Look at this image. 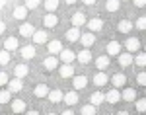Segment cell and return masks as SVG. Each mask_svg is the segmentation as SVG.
I'll list each match as a JSON object with an SVG mask.
<instances>
[{"mask_svg":"<svg viewBox=\"0 0 146 115\" xmlns=\"http://www.w3.org/2000/svg\"><path fill=\"white\" fill-rule=\"evenodd\" d=\"M47 98H49V102H51V104H60V102L64 100V94L60 92V90H51Z\"/></svg>","mask_w":146,"mask_h":115,"instance_id":"d4e9b609","label":"cell"},{"mask_svg":"<svg viewBox=\"0 0 146 115\" xmlns=\"http://www.w3.org/2000/svg\"><path fill=\"white\" fill-rule=\"evenodd\" d=\"M49 92H51V90H49L47 84H37V86L33 88V96H35V98H47Z\"/></svg>","mask_w":146,"mask_h":115,"instance_id":"44dd1931","label":"cell"},{"mask_svg":"<svg viewBox=\"0 0 146 115\" xmlns=\"http://www.w3.org/2000/svg\"><path fill=\"white\" fill-rule=\"evenodd\" d=\"M117 60H119V64L125 68V66H131V64L135 62V57H133L131 53H121V55L117 57Z\"/></svg>","mask_w":146,"mask_h":115,"instance_id":"ac0fdd59","label":"cell"},{"mask_svg":"<svg viewBox=\"0 0 146 115\" xmlns=\"http://www.w3.org/2000/svg\"><path fill=\"white\" fill-rule=\"evenodd\" d=\"M121 98L125 102H136V90L135 88H125L121 92Z\"/></svg>","mask_w":146,"mask_h":115,"instance_id":"83f0119b","label":"cell"},{"mask_svg":"<svg viewBox=\"0 0 146 115\" xmlns=\"http://www.w3.org/2000/svg\"><path fill=\"white\" fill-rule=\"evenodd\" d=\"M88 29H90L92 33H96V31H101V27H103V20L101 18H92V20H88Z\"/></svg>","mask_w":146,"mask_h":115,"instance_id":"4fadbf2b","label":"cell"},{"mask_svg":"<svg viewBox=\"0 0 146 115\" xmlns=\"http://www.w3.org/2000/svg\"><path fill=\"white\" fill-rule=\"evenodd\" d=\"M135 64L136 66H146V53H136L135 55Z\"/></svg>","mask_w":146,"mask_h":115,"instance_id":"d590c367","label":"cell"},{"mask_svg":"<svg viewBox=\"0 0 146 115\" xmlns=\"http://www.w3.org/2000/svg\"><path fill=\"white\" fill-rule=\"evenodd\" d=\"M18 47H20V41H18V37H12V35H10V37H6V39H4V49H6L8 53L16 51Z\"/></svg>","mask_w":146,"mask_h":115,"instance_id":"2e32d148","label":"cell"},{"mask_svg":"<svg viewBox=\"0 0 146 115\" xmlns=\"http://www.w3.org/2000/svg\"><path fill=\"white\" fill-rule=\"evenodd\" d=\"M62 102H64L66 105H70V107H72V105H76V104H78V92H76V90H70V92H66V94H64V100H62Z\"/></svg>","mask_w":146,"mask_h":115,"instance_id":"d6986e66","label":"cell"},{"mask_svg":"<svg viewBox=\"0 0 146 115\" xmlns=\"http://www.w3.org/2000/svg\"><path fill=\"white\" fill-rule=\"evenodd\" d=\"M111 84L119 90V88H123L125 84H127V76H125L123 72H117V74H113V76H111Z\"/></svg>","mask_w":146,"mask_h":115,"instance_id":"e0dca14e","label":"cell"},{"mask_svg":"<svg viewBox=\"0 0 146 115\" xmlns=\"http://www.w3.org/2000/svg\"><path fill=\"white\" fill-rule=\"evenodd\" d=\"M82 2H84L86 6H94V4H96V0H82Z\"/></svg>","mask_w":146,"mask_h":115,"instance_id":"bcb514c9","label":"cell"},{"mask_svg":"<svg viewBox=\"0 0 146 115\" xmlns=\"http://www.w3.org/2000/svg\"><path fill=\"white\" fill-rule=\"evenodd\" d=\"M4 6H6V0H0V10H2Z\"/></svg>","mask_w":146,"mask_h":115,"instance_id":"681fc988","label":"cell"},{"mask_svg":"<svg viewBox=\"0 0 146 115\" xmlns=\"http://www.w3.org/2000/svg\"><path fill=\"white\" fill-rule=\"evenodd\" d=\"M27 72H29V66H27V64H18V66L14 68V76H16V78H25Z\"/></svg>","mask_w":146,"mask_h":115,"instance_id":"1f68e13d","label":"cell"},{"mask_svg":"<svg viewBox=\"0 0 146 115\" xmlns=\"http://www.w3.org/2000/svg\"><path fill=\"white\" fill-rule=\"evenodd\" d=\"M133 27H135V23H131V20H121L117 23V31L119 33H131Z\"/></svg>","mask_w":146,"mask_h":115,"instance_id":"7402d4cb","label":"cell"},{"mask_svg":"<svg viewBox=\"0 0 146 115\" xmlns=\"http://www.w3.org/2000/svg\"><path fill=\"white\" fill-rule=\"evenodd\" d=\"M47 115H55V113H53V111H51V113H47Z\"/></svg>","mask_w":146,"mask_h":115,"instance_id":"f5cc1de1","label":"cell"},{"mask_svg":"<svg viewBox=\"0 0 146 115\" xmlns=\"http://www.w3.org/2000/svg\"><path fill=\"white\" fill-rule=\"evenodd\" d=\"M8 62H10V53L4 49V51H0V64H2V66H6Z\"/></svg>","mask_w":146,"mask_h":115,"instance_id":"f35d334b","label":"cell"},{"mask_svg":"<svg viewBox=\"0 0 146 115\" xmlns=\"http://www.w3.org/2000/svg\"><path fill=\"white\" fill-rule=\"evenodd\" d=\"M43 68L49 70V72H53V70L58 68V58L55 57V55H51V57H47L45 60H43Z\"/></svg>","mask_w":146,"mask_h":115,"instance_id":"30bf717a","label":"cell"},{"mask_svg":"<svg viewBox=\"0 0 146 115\" xmlns=\"http://www.w3.org/2000/svg\"><path fill=\"white\" fill-rule=\"evenodd\" d=\"M8 82H10L8 74H6L4 70H0V86H8Z\"/></svg>","mask_w":146,"mask_h":115,"instance_id":"7bdbcfd3","label":"cell"},{"mask_svg":"<svg viewBox=\"0 0 146 115\" xmlns=\"http://www.w3.org/2000/svg\"><path fill=\"white\" fill-rule=\"evenodd\" d=\"M121 8V0H107L105 2V10L107 12H117Z\"/></svg>","mask_w":146,"mask_h":115,"instance_id":"836d02e7","label":"cell"},{"mask_svg":"<svg viewBox=\"0 0 146 115\" xmlns=\"http://www.w3.org/2000/svg\"><path fill=\"white\" fill-rule=\"evenodd\" d=\"M140 39H136V37H129L127 41H125V49H127V53H131V55H136L138 51H140Z\"/></svg>","mask_w":146,"mask_h":115,"instance_id":"6da1fadb","label":"cell"},{"mask_svg":"<svg viewBox=\"0 0 146 115\" xmlns=\"http://www.w3.org/2000/svg\"><path fill=\"white\" fill-rule=\"evenodd\" d=\"M43 23H45L47 29H53V27H56V25H58V16H56V14H45Z\"/></svg>","mask_w":146,"mask_h":115,"instance_id":"5bb4252c","label":"cell"},{"mask_svg":"<svg viewBox=\"0 0 146 115\" xmlns=\"http://www.w3.org/2000/svg\"><path fill=\"white\" fill-rule=\"evenodd\" d=\"M80 41H82V45H84V49H90L94 43H96V35L92 33V31H88V33H84L82 37H80Z\"/></svg>","mask_w":146,"mask_h":115,"instance_id":"603a6c76","label":"cell"},{"mask_svg":"<svg viewBox=\"0 0 146 115\" xmlns=\"http://www.w3.org/2000/svg\"><path fill=\"white\" fill-rule=\"evenodd\" d=\"M135 27H136V29H142V31H144V29H146V16H140V18L136 20V22H135Z\"/></svg>","mask_w":146,"mask_h":115,"instance_id":"ab89813d","label":"cell"},{"mask_svg":"<svg viewBox=\"0 0 146 115\" xmlns=\"http://www.w3.org/2000/svg\"><path fill=\"white\" fill-rule=\"evenodd\" d=\"M144 98H146V88H144Z\"/></svg>","mask_w":146,"mask_h":115,"instance_id":"db71d44e","label":"cell"},{"mask_svg":"<svg viewBox=\"0 0 146 115\" xmlns=\"http://www.w3.org/2000/svg\"><path fill=\"white\" fill-rule=\"evenodd\" d=\"M12 102V92L8 88H4V90H0V104H8Z\"/></svg>","mask_w":146,"mask_h":115,"instance_id":"e575fe53","label":"cell"},{"mask_svg":"<svg viewBox=\"0 0 146 115\" xmlns=\"http://www.w3.org/2000/svg\"><path fill=\"white\" fill-rule=\"evenodd\" d=\"M76 58H78L82 64H88V62H92V51L90 49H82L78 55H76Z\"/></svg>","mask_w":146,"mask_h":115,"instance_id":"4316f807","label":"cell"},{"mask_svg":"<svg viewBox=\"0 0 146 115\" xmlns=\"http://www.w3.org/2000/svg\"><path fill=\"white\" fill-rule=\"evenodd\" d=\"M31 41H33V43H37V45H43V43L47 45V43H49V35H47L45 29H39V31H35V33H33Z\"/></svg>","mask_w":146,"mask_h":115,"instance_id":"ba28073f","label":"cell"},{"mask_svg":"<svg viewBox=\"0 0 146 115\" xmlns=\"http://www.w3.org/2000/svg\"><path fill=\"white\" fill-rule=\"evenodd\" d=\"M60 115H74V111H72V109H66V111H62Z\"/></svg>","mask_w":146,"mask_h":115,"instance_id":"c3c4849f","label":"cell"},{"mask_svg":"<svg viewBox=\"0 0 146 115\" xmlns=\"http://www.w3.org/2000/svg\"><path fill=\"white\" fill-rule=\"evenodd\" d=\"M62 49H64V47H62V43H60L58 39H51V41L47 43V51H49L51 55H60Z\"/></svg>","mask_w":146,"mask_h":115,"instance_id":"8992f818","label":"cell"},{"mask_svg":"<svg viewBox=\"0 0 146 115\" xmlns=\"http://www.w3.org/2000/svg\"><path fill=\"white\" fill-rule=\"evenodd\" d=\"M64 2H66V4H76L78 0H64Z\"/></svg>","mask_w":146,"mask_h":115,"instance_id":"816d5d0a","label":"cell"},{"mask_svg":"<svg viewBox=\"0 0 146 115\" xmlns=\"http://www.w3.org/2000/svg\"><path fill=\"white\" fill-rule=\"evenodd\" d=\"M115 115H129V111H117Z\"/></svg>","mask_w":146,"mask_h":115,"instance_id":"f907efd6","label":"cell"},{"mask_svg":"<svg viewBox=\"0 0 146 115\" xmlns=\"http://www.w3.org/2000/svg\"><path fill=\"white\" fill-rule=\"evenodd\" d=\"M133 2H135L136 8H144V6H146V0H133Z\"/></svg>","mask_w":146,"mask_h":115,"instance_id":"ee69618b","label":"cell"},{"mask_svg":"<svg viewBox=\"0 0 146 115\" xmlns=\"http://www.w3.org/2000/svg\"><path fill=\"white\" fill-rule=\"evenodd\" d=\"M27 14H29V10H27V6L25 4H20V6H16L14 8V18L18 20V22H25V18H27Z\"/></svg>","mask_w":146,"mask_h":115,"instance_id":"5b68a950","label":"cell"},{"mask_svg":"<svg viewBox=\"0 0 146 115\" xmlns=\"http://www.w3.org/2000/svg\"><path fill=\"white\" fill-rule=\"evenodd\" d=\"M109 62H111V57H109V55H100V57L96 58V66H98V70H105L107 66H109Z\"/></svg>","mask_w":146,"mask_h":115,"instance_id":"ffe728a7","label":"cell"},{"mask_svg":"<svg viewBox=\"0 0 146 115\" xmlns=\"http://www.w3.org/2000/svg\"><path fill=\"white\" fill-rule=\"evenodd\" d=\"M35 31H37V29L33 27V23H22V25H20V35L25 37V39H31Z\"/></svg>","mask_w":146,"mask_h":115,"instance_id":"52a82bcc","label":"cell"},{"mask_svg":"<svg viewBox=\"0 0 146 115\" xmlns=\"http://www.w3.org/2000/svg\"><path fill=\"white\" fill-rule=\"evenodd\" d=\"M72 23H74V27H82L84 23H88V18L84 16V12H76L72 16Z\"/></svg>","mask_w":146,"mask_h":115,"instance_id":"484cf974","label":"cell"},{"mask_svg":"<svg viewBox=\"0 0 146 115\" xmlns=\"http://www.w3.org/2000/svg\"><path fill=\"white\" fill-rule=\"evenodd\" d=\"M135 107L138 113H146V98H142V100H136L135 102Z\"/></svg>","mask_w":146,"mask_h":115,"instance_id":"74e56055","label":"cell"},{"mask_svg":"<svg viewBox=\"0 0 146 115\" xmlns=\"http://www.w3.org/2000/svg\"><path fill=\"white\" fill-rule=\"evenodd\" d=\"M22 88H23L22 78H12V80L8 82V90H10L12 94H18V92H22Z\"/></svg>","mask_w":146,"mask_h":115,"instance_id":"cb8c5ba5","label":"cell"},{"mask_svg":"<svg viewBox=\"0 0 146 115\" xmlns=\"http://www.w3.org/2000/svg\"><path fill=\"white\" fill-rule=\"evenodd\" d=\"M25 115H39V111H35V109H29V111H25Z\"/></svg>","mask_w":146,"mask_h":115,"instance_id":"7dc6e473","label":"cell"},{"mask_svg":"<svg viewBox=\"0 0 146 115\" xmlns=\"http://www.w3.org/2000/svg\"><path fill=\"white\" fill-rule=\"evenodd\" d=\"M136 82H138L140 86H144V88H146V70L138 72V76H136Z\"/></svg>","mask_w":146,"mask_h":115,"instance_id":"60d3db41","label":"cell"},{"mask_svg":"<svg viewBox=\"0 0 146 115\" xmlns=\"http://www.w3.org/2000/svg\"><path fill=\"white\" fill-rule=\"evenodd\" d=\"M10 107H12V111H14V113H25V111H27V105H25L23 100H12Z\"/></svg>","mask_w":146,"mask_h":115,"instance_id":"7c38bea8","label":"cell"},{"mask_svg":"<svg viewBox=\"0 0 146 115\" xmlns=\"http://www.w3.org/2000/svg\"><path fill=\"white\" fill-rule=\"evenodd\" d=\"M58 76H60V78H74V66H72V64H62V66H58Z\"/></svg>","mask_w":146,"mask_h":115,"instance_id":"9a60e30c","label":"cell"},{"mask_svg":"<svg viewBox=\"0 0 146 115\" xmlns=\"http://www.w3.org/2000/svg\"><path fill=\"white\" fill-rule=\"evenodd\" d=\"M107 82H109V78H107V74H105L103 70H100V72L94 76V84H96V86H100V88H101V86H105Z\"/></svg>","mask_w":146,"mask_h":115,"instance_id":"f1b7e54d","label":"cell"},{"mask_svg":"<svg viewBox=\"0 0 146 115\" xmlns=\"http://www.w3.org/2000/svg\"><path fill=\"white\" fill-rule=\"evenodd\" d=\"M58 58L62 60V64H72V62H74V58H76V53H74V51H70V49H62V51H60V55H58Z\"/></svg>","mask_w":146,"mask_h":115,"instance_id":"277c9868","label":"cell"},{"mask_svg":"<svg viewBox=\"0 0 146 115\" xmlns=\"http://www.w3.org/2000/svg\"><path fill=\"white\" fill-rule=\"evenodd\" d=\"M72 86H74V90H76V92H80V90H84V88L88 86V78H86V76H82V74H78V76H74V78H72Z\"/></svg>","mask_w":146,"mask_h":115,"instance_id":"8fae6325","label":"cell"},{"mask_svg":"<svg viewBox=\"0 0 146 115\" xmlns=\"http://www.w3.org/2000/svg\"><path fill=\"white\" fill-rule=\"evenodd\" d=\"M4 31H6V23H4L2 20H0V35L4 33Z\"/></svg>","mask_w":146,"mask_h":115,"instance_id":"f6af8a7d","label":"cell"},{"mask_svg":"<svg viewBox=\"0 0 146 115\" xmlns=\"http://www.w3.org/2000/svg\"><path fill=\"white\" fill-rule=\"evenodd\" d=\"M121 2H123V0H121Z\"/></svg>","mask_w":146,"mask_h":115,"instance_id":"9f6ffc18","label":"cell"},{"mask_svg":"<svg viewBox=\"0 0 146 115\" xmlns=\"http://www.w3.org/2000/svg\"><path fill=\"white\" fill-rule=\"evenodd\" d=\"M144 53H146V43H144Z\"/></svg>","mask_w":146,"mask_h":115,"instance_id":"11a10c76","label":"cell"},{"mask_svg":"<svg viewBox=\"0 0 146 115\" xmlns=\"http://www.w3.org/2000/svg\"><path fill=\"white\" fill-rule=\"evenodd\" d=\"M80 113H82V115H96V105H92V104H86V105H82V109H80Z\"/></svg>","mask_w":146,"mask_h":115,"instance_id":"8d00e7d4","label":"cell"},{"mask_svg":"<svg viewBox=\"0 0 146 115\" xmlns=\"http://www.w3.org/2000/svg\"><path fill=\"white\" fill-rule=\"evenodd\" d=\"M41 4V0H25V6H27V10H33Z\"/></svg>","mask_w":146,"mask_h":115,"instance_id":"b9f144b4","label":"cell"},{"mask_svg":"<svg viewBox=\"0 0 146 115\" xmlns=\"http://www.w3.org/2000/svg\"><path fill=\"white\" fill-rule=\"evenodd\" d=\"M35 57V47L33 45H25L22 47V58L23 60H29V58Z\"/></svg>","mask_w":146,"mask_h":115,"instance_id":"4dcf8cb0","label":"cell"},{"mask_svg":"<svg viewBox=\"0 0 146 115\" xmlns=\"http://www.w3.org/2000/svg\"><path fill=\"white\" fill-rule=\"evenodd\" d=\"M103 102H105V94L100 92V90H98V92H94L90 96V104L92 105H100V104H103Z\"/></svg>","mask_w":146,"mask_h":115,"instance_id":"f546056e","label":"cell"},{"mask_svg":"<svg viewBox=\"0 0 146 115\" xmlns=\"http://www.w3.org/2000/svg\"><path fill=\"white\" fill-rule=\"evenodd\" d=\"M121 100H123V98H121V92H119L117 88H111L109 92L105 94V102H107V104H113V105H115V104H119Z\"/></svg>","mask_w":146,"mask_h":115,"instance_id":"3957f363","label":"cell"},{"mask_svg":"<svg viewBox=\"0 0 146 115\" xmlns=\"http://www.w3.org/2000/svg\"><path fill=\"white\" fill-rule=\"evenodd\" d=\"M58 4H60V0H45V2H43L47 14H55L56 8H58Z\"/></svg>","mask_w":146,"mask_h":115,"instance_id":"d6a6232c","label":"cell"},{"mask_svg":"<svg viewBox=\"0 0 146 115\" xmlns=\"http://www.w3.org/2000/svg\"><path fill=\"white\" fill-rule=\"evenodd\" d=\"M64 37H66L70 43H76V41H80V37H82V33H80V27H70V29H66V33H64Z\"/></svg>","mask_w":146,"mask_h":115,"instance_id":"9c48e42d","label":"cell"},{"mask_svg":"<svg viewBox=\"0 0 146 115\" xmlns=\"http://www.w3.org/2000/svg\"><path fill=\"white\" fill-rule=\"evenodd\" d=\"M121 49H123V47H121V43L113 39V41H109V43H107L105 53H107L109 57H119V55H121Z\"/></svg>","mask_w":146,"mask_h":115,"instance_id":"7a4b0ae2","label":"cell"}]
</instances>
